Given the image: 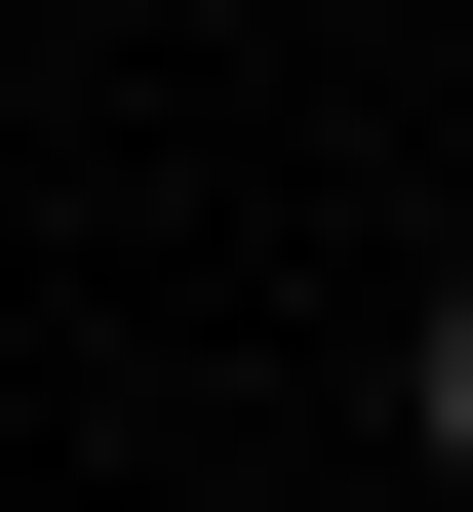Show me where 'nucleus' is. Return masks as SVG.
Returning <instances> with one entry per match:
<instances>
[{
  "label": "nucleus",
  "instance_id": "f257e3e1",
  "mask_svg": "<svg viewBox=\"0 0 473 512\" xmlns=\"http://www.w3.org/2000/svg\"><path fill=\"white\" fill-rule=\"evenodd\" d=\"M395 394H434V473H473V276H434V355H395Z\"/></svg>",
  "mask_w": 473,
  "mask_h": 512
}]
</instances>
